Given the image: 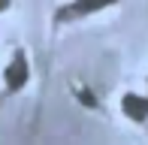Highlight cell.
I'll list each match as a JSON object with an SVG mask.
<instances>
[{
	"label": "cell",
	"mask_w": 148,
	"mask_h": 145,
	"mask_svg": "<svg viewBox=\"0 0 148 145\" xmlns=\"http://www.w3.org/2000/svg\"><path fill=\"white\" fill-rule=\"evenodd\" d=\"M118 0H70V3H64L58 9V24H70V21H79V18H88L94 12L100 9H109V6H115Z\"/></svg>",
	"instance_id": "obj_1"
},
{
	"label": "cell",
	"mask_w": 148,
	"mask_h": 145,
	"mask_svg": "<svg viewBox=\"0 0 148 145\" xmlns=\"http://www.w3.org/2000/svg\"><path fill=\"white\" fill-rule=\"evenodd\" d=\"M3 82H6V91L9 94H15V91H21L24 85L30 82V61H27V55H24L21 49L12 55V61L6 64V70H3Z\"/></svg>",
	"instance_id": "obj_2"
},
{
	"label": "cell",
	"mask_w": 148,
	"mask_h": 145,
	"mask_svg": "<svg viewBox=\"0 0 148 145\" xmlns=\"http://www.w3.org/2000/svg\"><path fill=\"white\" fill-rule=\"evenodd\" d=\"M121 112H124L130 121H136V124L148 121V97H139V94H124V97H121Z\"/></svg>",
	"instance_id": "obj_3"
},
{
	"label": "cell",
	"mask_w": 148,
	"mask_h": 145,
	"mask_svg": "<svg viewBox=\"0 0 148 145\" xmlns=\"http://www.w3.org/2000/svg\"><path fill=\"white\" fill-rule=\"evenodd\" d=\"M9 3H12V0H0V12H6V9H9Z\"/></svg>",
	"instance_id": "obj_4"
}]
</instances>
